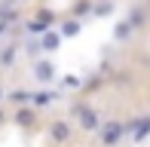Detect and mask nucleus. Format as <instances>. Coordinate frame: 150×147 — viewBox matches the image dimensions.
Segmentation results:
<instances>
[{
	"mask_svg": "<svg viewBox=\"0 0 150 147\" xmlns=\"http://www.w3.org/2000/svg\"><path fill=\"white\" fill-rule=\"evenodd\" d=\"M77 123H80V129L83 132H95L101 126V117H98V110H92L89 104H77Z\"/></svg>",
	"mask_w": 150,
	"mask_h": 147,
	"instance_id": "1",
	"label": "nucleus"
},
{
	"mask_svg": "<svg viewBox=\"0 0 150 147\" xmlns=\"http://www.w3.org/2000/svg\"><path fill=\"white\" fill-rule=\"evenodd\" d=\"M55 77H58V68H55L52 58H40V61H34V80H37V83L49 86Z\"/></svg>",
	"mask_w": 150,
	"mask_h": 147,
	"instance_id": "2",
	"label": "nucleus"
},
{
	"mask_svg": "<svg viewBox=\"0 0 150 147\" xmlns=\"http://www.w3.org/2000/svg\"><path fill=\"white\" fill-rule=\"evenodd\" d=\"M71 135H74V126L67 123V119H52V123H49V138L55 144H64Z\"/></svg>",
	"mask_w": 150,
	"mask_h": 147,
	"instance_id": "3",
	"label": "nucleus"
},
{
	"mask_svg": "<svg viewBox=\"0 0 150 147\" xmlns=\"http://www.w3.org/2000/svg\"><path fill=\"white\" fill-rule=\"evenodd\" d=\"M61 43H64V40L58 37V31H43V34H40V46H37V49L46 52V55H52V52L61 49Z\"/></svg>",
	"mask_w": 150,
	"mask_h": 147,
	"instance_id": "4",
	"label": "nucleus"
},
{
	"mask_svg": "<svg viewBox=\"0 0 150 147\" xmlns=\"http://www.w3.org/2000/svg\"><path fill=\"white\" fill-rule=\"evenodd\" d=\"M122 132H126V126H122V123H107V129L101 132V144H104V147H113V144L120 141Z\"/></svg>",
	"mask_w": 150,
	"mask_h": 147,
	"instance_id": "5",
	"label": "nucleus"
},
{
	"mask_svg": "<svg viewBox=\"0 0 150 147\" xmlns=\"http://www.w3.org/2000/svg\"><path fill=\"white\" fill-rule=\"evenodd\" d=\"M58 31V37L61 40H71V37H80V18H67V22H61V28H55Z\"/></svg>",
	"mask_w": 150,
	"mask_h": 147,
	"instance_id": "6",
	"label": "nucleus"
},
{
	"mask_svg": "<svg viewBox=\"0 0 150 147\" xmlns=\"http://www.w3.org/2000/svg\"><path fill=\"white\" fill-rule=\"evenodd\" d=\"M58 92H52V89H43V92H37V95H31V104L34 107H49L52 101H58Z\"/></svg>",
	"mask_w": 150,
	"mask_h": 147,
	"instance_id": "7",
	"label": "nucleus"
},
{
	"mask_svg": "<svg viewBox=\"0 0 150 147\" xmlns=\"http://www.w3.org/2000/svg\"><path fill=\"white\" fill-rule=\"evenodd\" d=\"M16 123L22 126V129H31V126L37 123V113H34L31 107H18V113H16Z\"/></svg>",
	"mask_w": 150,
	"mask_h": 147,
	"instance_id": "8",
	"label": "nucleus"
},
{
	"mask_svg": "<svg viewBox=\"0 0 150 147\" xmlns=\"http://www.w3.org/2000/svg\"><path fill=\"white\" fill-rule=\"evenodd\" d=\"M9 98L12 104H16V107H25V104H31V92H25V89H16V92H9Z\"/></svg>",
	"mask_w": 150,
	"mask_h": 147,
	"instance_id": "9",
	"label": "nucleus"
},
{
	"mask_svg": "<svg viewBox=\"0 0 150 147\" xmlns=\"http://www.w3.org/2000/svg\"><path fill=\"white\" fill-rule=\"evenodd\" d=\"M132 25H129V22H117V28H113V37H117V40H129V37H132Z\"/></svg>",
	"mask_w": 150,
	"mask_h": 147,
	"instance_id": "10",
	"label": "nucleus"
},
{
	"mask_svg": "<svg viewBox=\"0 0 150 147\" xmlns=\"http://www.w3.org/2000/svg\"><path fill=\"white\" fill-rule=\"evenodd\" d=\"M16 46H6V49H0V64H3V68H9L12 61H16Z\"/></svg>",
	"mask_w": 150,
	"mask_h": 147,
	"instance_id": "11",
	"label": "nucleus"
},
{
	"mask_svg": "<svg viewBox=\"0 0 150 147\" xmlns=\"http://www.w3.org/2000/svg\"><path fill=\"white\" fill-rule=\"evenodd\" d=\"M92 12H95V16H110V12H113V3H110V0H104V3H95Z\"/></svg>",
	"mask_w": 150,
	"mask_h": 147,
	"instance_id": "12",
	"label": "nucleus"
},
{
	"mask_svg": "<svg viewBox=\"0 0 150 147\" xmlns=\"http://www.w3.org/2000/svg\"><path fill=\"white\" fill-rule=\"evenodd\" d=\"M61 86H64V89H77V86H80V77H64Z\"/></svg>",
	"mask_w": 150,
	"mask_h": 147,
	"instance_id": "13",
	"label": "nucleus"
},
{
	"mask_svg": "<svg viewBox=\"0 0 150 147\" xmlns=\"http://www.w3.org/2000/svg\"><path fill=\"white\" fill-rule=\"evenodd\" d=\"M89 9H92V3H89V0H83V3H80V6H77V9H74V12H77V16H80V12H89Z\"/></svg>",
	"mask_w": 150,
	"mask_h": 147,
	"instance_id": "14",
	"label": "nucleus"
},
{
	"mask_svg": "<svg viewBox=\"0 0 150 147\" xmlns=\"http://www.w3.org/2000/svg\"><path fill=\"white\" fill-rule=\"evenodd\" d=\"M6 123H9V119H6V110L0 107V126H6Z\"/></svg>",
	"mask_w": 150,
	"mask_h": 147,
	"instance_id": "15",
	"label": "nucleus"
},
{
	"mask_svg": "<svg viewBox=\"0 0 150 147\" xmlns=\"http://www.w3.org/2000/svg\"><path fill=\"white\" fill-rule=\"evenodd\" d=\"M3 101H6V92H3V86H0V107H3Z\"/></svg>",
	"mask_w": 150,
	"mask_h": 147,
	"instance_id": "16",
	"label": "nucleus"
}]
</instances>
